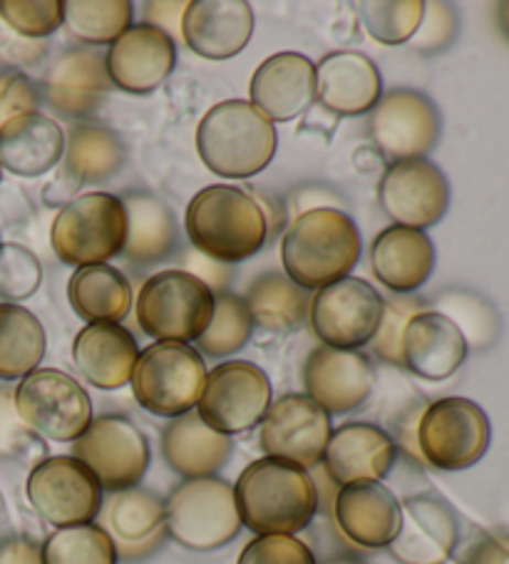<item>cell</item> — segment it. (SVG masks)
Listing matches in <instances>:
<instances>
[{"label": "cell", "instance_id": "obj_1", "mask_svg": "<svg viewBox=\"0 0 509 564\" xmlns=\"http://www.w3.org/2000/svg\"><path fill=\"white\" fill-rule=\"evenodd\" d=\"M237 508L243 528L261 534H299L318 514V482L296 463L263 458L241 470L237 485Z\"/></svg>", "mask_w": 509, "mask_h": 564}, {"label": "cell", "instance_id": "obj_2", "mask_svg": "<svg viewBox=\"0 0 509 564\" xmlns=\"http://www.w3.org/2000/svg\"><path fill=\"white\" fill-rule=\"evenodd\" d=\"M184 227L192 247L219 264L257 257L269 239V224L253 194L234 184H212L194 194Z\"/></svg>", "mask_w": 509, "mask_h": 564}, {"label": "cell", "instance_id": "obj_3", "mask_svg": "<svg viewBox=\"0 0 509 564\" xmlns=\"http://www.w3.org/2000/svg\"><path fill=\"white\" fill-rule=\"evenodd\" d=\"M364 251L358 224L348 212L313 209L286 227L281 241V264L293 284L318 291L346 279Z\"/></svg>", "mask_w": 509, "mask_h": 564}, {"label": "cell", "instance_id": "obj_4", "mask_svg": "<svg viewBox=\"0 0 509 564\" xmlns=\"http://www.w3.org/2000/svg\"><path fill=\"white\" fill-rule=\"evenodd\" d=\"M277 128L249 100L214 105L197 128L202 162L227 180L257 177L277 158Z\"/></svg>", "mask_w": 509, "mask_h": 564}, {"label": "cell", "instance_id": "obj_5", "mask_svg": "<svg viewBox=\"0 0 509 564\" xmlns=\"http://www.w3.org/2000/svg\"><path fill=\"white\" fill-rule=\"evenodd\" d=\"M166 538L184 550L214 552L239 538L241 518L234 485L214 478L184 480L164 500Z\"/></svg>", "mask_w": 509, "mask_h": 564}, {"label": "cell", "instance_id": "obj_6", "mask_svg": "<svg viewBox=\"0 0 509 564\" xmlns=\"http://www.w3.org/2000/svg\"><path fill=\"white\" fill-rule=\"evenodd\" d=\"M207 373L204 358L194 346L154 341L140 351L130 386L134 401L147 413L174 421L199 405Z\"/></svg>", "mask_w": 509, "mask_h": 564}, {"label": "cell", "instance_id": "obj_7", "mask_svg": "<svg viewBox=\"0 0 509 564\" xmlns=\"http://www.w3.org/2000/svg\"><path fill=\"white\" fill-rule=\"evenodd\" d=\"M134 314L154 341H199L214 316V291L189 271L166 269L144 281Z\"/></svg>", "mask_w": 509, "mask_h": 564}, {"label": "cell", "instance_id": "obj_8", "mask_svg": "<svg viewBox=\"0 0 509 564\" xmlns=\"http://www.w3.org/2000/svg\"><path fill=\"white\" fill-rule=\"evenodd\" d=\"M127 239V212L120 197L107 192L80 194L57 212L51 245L71 267L107 264L120 257Z\"/></svg>", "mask_w": 509, "mask_h": 564}, {"label": "cell", "instance_id": "obj_9", "mask_svg": "<svg viewBox=\"0 0 509 564\" xmlns=\"http://www.w3.org/2000/svg\"><path fill=\"white\" fill-rule=\"evenodd\" d=\"M489 441L492 425L483 405L459 395L427 403L415 427L420 460L445 473L473 468L485 458Z\"/></svg>", "mask_w": 509, "mask_h": 564}, {"label": "cell", "instance_id": "obj_10", "mask_svg": "<svg viewBox=\"0 0 509 564\" xmlns=\"http://www.w3.org/2000/svg\"><path fill=\"white\" fill-rule=\"evenodd\" d=\"M15 411L35 435L75 443L93 423V401L73 376L57 368H35L18 388Z\"/></svg>", "mask_w": 509, "mask_h": 564}, {"label": "cell", "instance_id": "obj_11", "mask_svg": "<svg viewBox=\"0 0 509 564\" xmlns=\"http://www.w3.org/2000/svg\"><path fill=\"white\" fill-rule=\"evenodd\" d=\"M383 301L366 279H338L311 296L308 324L323 346L360 351L373 341L383 318Z\"/></svg>", "mask_w": 509, "mask_h": 564}, {"label": "cell", "instance_id": "obj_12", "mask_svg": "<svg viewBox=\"0 0 509 564\" xmlns=\"http://www.w3.org/2000/svg\"><path fill=\"white\" fill-rule=\"evenodd\" d=\"M73 458L95 475L102 490L115 495L142 482L150 468V443L130 417L100 415L73 443Z\"/></svg>", "mask_w": 509, "mask_h": 564}, {"label": "cell", "instance_id": "obj_13", "mask_svg": "<svg viewBox=\"0 0 509 564\" xmlns=\"http://www.w3.org/2000/svg\"><path fill=\"white\" fill-rule=\"evenodd\" d=\"M271 408V381L251 361H227L207 373L197 413L212 431L239 435L261 425Z\"/></svg>", "mask_w": 509, "mask_h": 564}, {"label": "cell", "instance_id": "obj_14", "mask_svg": "<svg viewBox=\"0 0 509 564\" xmlns=\"http://www.w3.org/2000/svg\"><path fill=\"white\" fill-rule=\"evenodd\" d=\"M33 510L53 528L95 522L102 512V488L73 455H55L33 465L25 482Z\"/></svg>", "mask_w": 509, "mask_h": 564}, {"label": "cell", "instance_id": "obj_15", "mask_svg": "<svg viewBox=\"0 0 509 564\" xmlns=\"http://www.w3.org/2000/svg\"><path fill=\"white\" fill-rule=\"evenodd\" d=\"M368 132L376 150L390 164L418 160L435 148L443 132L437 105L425 93L398 87L380 97L370 110Z\"/></svg>", "mask_w": 509, "mask_h": 564}, {"label": "cell", "instance_id": "obj_16", "mask_svg": "<svg viewBox=\"0 0 509 564\" xmlns=\"http://www.w3.org/2000/svg\"><path fill=\"white\" fill-rule=\"evenodd\" d=\"M333 433L331 415L306 393H289L273 401L261 421V451L267 458L318 468Z\"/></svg>", "mask_w": 509, "mask_h": 564}, {"label": "cell", "instance_id": "obj_17", "mask_svg": "<svg viewBox=\"0 0 509 564\" xmlns=\"http://www.w3.org/2000/svg\"><path fill=\"white\" fill-rule=\"evenodd\" d=\"M378 202L398 227L425 231L450 209V182L445 172L425 158L393 162L378 184Z\"/></svg>", "mask_w": 509, "mask_h": 564}, {"label": "cell", "instance_id": "obj_18", "mask_svg": "<svg viewBox=\"0 0 509 564\" xmlns=\"http://www.w3.org/2000/svg\"><path fill=\"white\" fill-rule=\"evenodd\" d=\"M378 383L373 361L360 351L313 348L303 366V386L328 415H346L368 403Z\"/></svg>", "mask_w": 509, "mask_h": 564}, {"label": "cell", "instance_id": "obj_19", "mask_svg": "<svg viewBox=\"0 0 509 564\" xmlns=\"http://www.w3.org/2000/svg\"><path fill=\"white\" fill-rule=\"evenodd\" d=\"M459 542L457 514L437 495L418 492L400 502L398 538L388 544L400 564H445Z\"/></svg>", "mask_w": 509, "mask_h": 564}, {"label": "cell", "instance_id": "obj_20", "mask_svg": "<svg viewBox=\"0 0 509 564\" xmlns=\"http://www.w3.org/2000/svg\"><path fill=\"white\" fill-rule=\"evenodd\" d=\"M112 87L127 95H150L177 65V43L160 28L137 23L117 37L105 53Z\"/></svg>", "mask_w": 509, "mask_h": 564}, {"label": "cell", "instance_id": "obj_21", "mask_svg": "<svg viewBox=\"0 0 509 564\" xmlns=\"http://www.w3.org/2000/svg\"><path fill=\"white\" fill-rule=\"evenodd\" d=\"M110 93L112 80L107 75L105 53H97L95 47H73L61 53L43 77L47 105L73 122L93 118Z\"/></svg>", "mask_w": 509, "mask_h": 564}, {"label": "cell", "instance_id": "obj_22", "mask_svg": "<svg viewBox=\"0 0 509 564\" xmlns=\"http://www.w3.org/2000/svg\"><path fill=\"white\" fill-rule=\"evenodd\" d=\"M398 445L393 435L373 423H346L331 433L323 453V473L336 488L350 482H380L393 470Z\"/></svg>", "mask_w": 509, "mask_h": 564}, {"label": "cell", "instance_id": "obj_23", "mask_svg": "<svg viewBox=\"0 0 509 564\" xmlns=\"http://www.w3.org/2000/svg\"><path fill=\"white\" fill-rule=\"evenodd\" d=\"M249 97L271 122L296 120L316 102V65L293 51L271 55L253 70Z\"/></svg>", "mask_w": 509, "mask_h": 564}, {"label": "cell", "instance_id": "obj_24", "mask_svg": "<svg viewBox=\"0 0 509 564\" xmlns=\"http://www.w3.org/2000/svg\"><path fill=\"white\" fill-rule=\"evenodd\" d=\"M257 18L247 0H192L180 33L192 53L207 61H229L249 45Z\"/></svg>", "mask_w": 509, "mask_h": 564}, {"label": "cell", "instance_id": "obj_25", "mask_svg": "<svg viewBox=\"0 0 509 564\" xmlns=\"http://www.w3.org/2000/svg\"><path fill=\"white\" fill-rule=\"evenodd\" d=\"M383 97V77L368 55L336 51L316 65V102L336 118H360Z\"/></svg>", "mask_w": 509, "mask_h": 564}, {"label": "cell", "instance_id": "obj_26", "mask_svg": "<svg viewBox=\"0 0 509 564\" xmlns=\"http://www.w3.org/2000/svg\"><path fill=\"white\" fill-rule=\"evenodd\" d=\"M336 528L364 550H383L398 538L400 500L383 482H350L333 500Z\"/></svg>", "mask_w": 509, "mask_h": 564}, {"label": "cell", "instance_id": "obj_27", "mask_svg": "<svg viewBox=\"0 0 509 564\" xmlns=\"http://www.w3.org/2000/svg\"><path fill=\"white\" fill-rule=\"evenodd\" d=\"M373 276L393 296H413L435 271V245L425 231L390 224L370 245Z\"/></svg>", "mask_w": 509, "mask_h": 564}, {"label": "cell", "instance_id": "obj_28", "mask_svg": "<svg viewBox=\"0 0 509 564\" xmlns=\"http://www.w3.org/2000/svg\"><path fill=\"white\" fill-rule=\"evenodd\" d=\"M467 341L459 328L437 311H423L410 318L403 334V371L425 381H445L467 361Z\"/></svg>", "mask_w": 509, "mask_h": 564}, {"label": "cell", "instance_id": "obj_29", "mask_svg": "<svg viewBox=\"0 0 509 564\" xmlns=\"http://www.w3.org/2000/svg\"><path fill=\"white\" fill-rule=\"evenodd\" d=\"M140 346L122 324H87L73 341V364L100 391H120L130 383Z\"/></svg>", "mask_w": 509, "mask_h": 564}, {"label": "cell", "instance_id": "obj_30", "mask_svg": "<svg viewBox=\"0 0 509 564\" xmlns=\"http://www.w3.org/2000/svg\"><path fill=\"white\" fill-rule=\"evenodd\" d=\"M105 522L117 554L127 562L150 557L166 540L164 500L156 492L140 488V485L112 495Z\"/></svg>", "mask_w": 509, "mask_h": 564}, {"label": "cell", "instance_id": "obj_31", "mask_svg": "<svg viewBox=\"0 0 509 564\" xmlns=\"http://www.w3.org/2000/svg\"><path fill=\"white\" fill-rule=\"evenodd\" d=\"M234 443L202 421L197 411L184 413L164 427L162 455L184 480L214 478L229 463Z\"/></svg>", "mask_w": 509, "mask_h": 564}, {"label": "cell", "instance_id": "obj_32", "mask_svg": "<svg viewBox=\"0 0 509 564\" xmlns=\"http://www.w3.org/2000/svg\"><path fill=\"white\" fill-rule=\"evenodd\" d=\"M65 152V132L41 112L21 115L0 128V167L15 177H41Z\"/></svg>", "mask_w": 509, "mask_h": 564}, {"label": "cell", "instance_id": "obj_33", "mask_svg": "<svg viewBox=\"0 0 509 564\" xmlns=\"http://www.w3.org/2000/svg\"><path fill=\"white\" fill-rule=\"evenodd\" d=\"M127 212V239L122 254L132 267L160 264L177 249V219L164 202L147 192H130L122 199Z\"/></svg>", "mask_w": 509, "mask_h": 564}, {"label": "cell", "instance_id": "obj_34", "mask_svg": "<svg viewBox=\"0 0 509 564\" xmlns=\"http://www.w3.org/2000/svg\"><path fill=\"white\" fill-rule=\"evenodd\" d=\"M67 301L87 324H120L132 308V286L110 264L80 267L67 281Z\"/></svg>", "mask_w": 509, "mask_h": 564}, {"label": "cell", "instance_id": "obj_35", "mask_svg": "<svg viewBox=\"0 0 509 564\" xmlns=\"http://www.w3.org/2000/svg\"><path fill=\"white\" fill-rule=\"evenodd\" d=\"M127 150L120 134L93 122H77L67 132L63 174L75 184H102L120 174Z\"/></svg>", "mask_w": 509, "mask_h": 564}, {"label": "cell", "instance_id": "obj_36", "mask_svg": "<svg viewBox=\"0 0 509 564\" xmlns=\"http://www.w3.org/2000/svg\"><path fill=\"white\" fill-rule=\"evenodd\" d=\"M253 326L269 334H291L308 318V291L293 284L283 271H261L247 289Z\"/></svg>", "mask_w": 509, "mask_h": 564}, {"label": "cell", "instance_id": "obj_37", "mask_svg": "<svg viewBox=\"0 0 509 564\" xmlns=\"http://www.w3.org/2000/svg\"><path fill=\"white\" fill-rule=\"evenodd\" d=\"M45 328L33 311L0 301V381H23L41 368Z\"/></svg>", "mask_w": 509, "mask_h": 564}, {"label": "cell", "instance_id": "obj_38", "mask_svg": "<svg viewBox=\"0 0 509 564\" xmlns=\"http://www.w3.org/2000/svg\"><path fill=\"white\" fill-rule=\"evenodd\" d=\"M130 0H65L63 25L87 45H112L132 28Z\"/></svg>", "mask_w": 509, "mask_h": 564}, {"label": "cell", "instance_id": "obj_39", "mask_svg": "<svg viewBox=\"0 0 509 564\" xmlns=\"http://www.w3.org/2000/svg\"><path fill=\"white\" fill-rule=\"evenodd\" d=\"M43 564H117L115 542L102 524H71L57 528L41 544Z\"/></svg>", "mask_w": 509, "mask_h": 564}, {"label": "cell", "instance_id": "obj_40", "mask_svg": "<svg viewBox=\"0 0 509 564\" xmlns=\"http://www.w3.org/2000/svg\"><path fill=\"white\" fill-rule=\"evenodd\" d=\"M253 318L243 296L231 291L214 294V316L197 341V351L209 358H227L251 341Z\"/></svg>", "mask_w": 509, "mask_h": 564}, {"label": "cell", "instance_id": "obj_41", "mask_svg": "<svg viewBox=\"0 0 509 564\" xmlns=\"http://www.w3.org/2000/svg\"><path fill=\"white\" fill-rule=\"evenodd\" d=\"M430 311L447 316L459 328L467 348L485 351L499 336V316L495 306L485 296L465 289H447L435 299Z\"/></svg>", "mask_w": 509, "mask_h": 564}, {"label": "cell", "instance_id": "obj_42", "mask_svg": "<svg viewBox=\"0 0 509 564\" xmlns=\"http://www.w3.org/2000/svg\"><path fill=\"white\" fill-rule=\"evenodd\" d=\"M358 18L366 33L380 45H405L413 41L423 21V0H373L358 3Z\"/></svg>", "mask_w": 509, "mask_h": 564}, {"label": "cell", "instance_id": "obj_43", "mask_svg": "<svg viewBox=\"0 0 509 564\" xmlns=\"http://www.w3.org/2000/svg\"><path fill=\"white\" fill-rule=\"evenodd\" d=\"M423 311H427V306L415 294L413 296L390 294V299L383 301V318H380V326L376 330L373 341H370V351H373L378 361L403 371L405 326L410 324V318L423 314Z\"/></svg>", "mask_w": 509, "mask_h": 564}, {"label": "cell", "instance_id": "obj_44", "mask_svg": "<svg viewBox=\"0 0 509 564\" xmlns=\"http://www.w3.org/2000/svg\"><path fill=\"white\" fill-rule=\"evenodd\" d=\"M43 284V264L23 245H0V299L6 304L31 299Z\"/></svg>", "mask_w": 509, "mask_h": 564}, {"label": "cell", "instance_id": "obj_45", "mask_svg": "<svg viewBox=\"0 0 509 564\" xmlns=\"http://www.w3.org/2000/svg\"><path fill=\"white\" fill-rule=\"evenodd\" d=\"M0 21L21 37L43 41L63 25V0H0Z\"/></svg>", "mask_w": 509, "mask_h": 564}, {"label": "cell", "instance_id": "obj_46", "mask_svg": "<svg viewBox=\"0 0 509 564\" xmlns=\"http://www.w3.org/2000/svg\"><path fill=\"white\" fill-rule=\"evenodd\" d=\"M45 455L41 435H35L15 411L13 388L0 386V458L28 460Z\"/></svg>", "mask_w": 509, "mask_h": 564}, {"label": "cell", "instance_id": "obj_47", "mask_svg": "<svg viewBox=\"0 0 509 564\" xmlns=\"http://www.w3.org/2000/svg\"><path fill=\"white\" fill-rule=\"evenodd\" d=\"M237 564H318V560L296 534H261L241 550Z\"/></svg>", "mask_w": 509, "mask_h": 564}, {"label": "cell", "instance_id": "obj_48", "mask_svg": "<svg viewBox=\"0 0 509 564\" xmlns=\"http://www.w3.org/2000/svg\"><path fill=\"white\" fill-rule=\"evenodd\" d=\"M457 13L450 3H425L423 21H420L418 33L410 41V47L420 55H437L447 51L453 41L457 37Z\"/></svg>", "mask_w": 509, "mask_h": 564}, {"label": "cell", "instance_id": "obj_49", "mask_svg": "<svg viewBox=\"0 0 509 564\" xmlns=\"http://www.w3.org/2000/svg\"><path fill=\"white\" fill-rule=\"evenodd\" d=\"M41 93L21 70H0V128L21 115L37 112Z\"/></svg>", "mask_w": 509, "mask_h": 564}, {"label": "cell", "instance_id": "obj_50", "mask_svg": "<svg viewBox=\"0 0 509 564\" xmlns=\"http://www.w3.org/2000/svg\"><path fill=\"white\" fill-rule=\"evenodd\" d=\"M457 564H509V534H477L459 552Z\"/></svg>", "mask_w": 509, "mask_h": 564}, {"label": "cell", "instance_id": "obj_51", "mask_svg": "<svg viewBox=\"0 0 509 564\" xmlns=\"http://www.w3.org/2000/svg\"><path fill=\"white\" fill-rule=\"evenodd\" d=\"M184 264H187V269L184 271H189L192 276H197L202 284H207L214 291V294L227 291L229 281H231V271L227 264H219V261L204 257V254H199V251H192V254H187Z\"/></svg>", "mask_w": 509, "mask_h": 564}, {"label": "cell", "instance_id": "obj_52", "mask_svg": "<svg viewBox=\"0 0 509 564\" xmlns=\"http://www.w3.org/2000/svg\"><path fill=\"white\" fill-rule=\"evenodd\" d=\"M313 209H340L346 212V202L338 197L336 192L326 187H301L291 194V207L293 219L301 217V214L313 212Z\"/></svg>", "mask_w": 509, "mask_h": 564}, {"label": "cell", "instance_id": "obj_53", "mask_svg": "<svg viewBox=\"0 0 509 564\" xmlns=\"http://www.w3.org/2000/svg\"><path fill=\"white\" fill-rule=\"evenodd\" d=\"M0 564H43L41 544L25 534L0 540Z\"/></svg>", "mask_w": 509, "mask_h": 564}, {"label": "cell", "instance_id": "obj_54", "mask_svg": "<svg viewBox=\"0 0 509 564\" xmlns=\"http://www.w3.org/2000/svg\"><path fill=\"white\" fill-rule=\"evenodd\" d=\"M187 3H147V15H150V25L160 28L166 35H177L182 25V15Z\"/></svg>", "mask_w": 509, "mask_h": 564}, {"label": "cell", "instance_id": "obj_55", "mask_svg": "<svg viewBox=\"0 0 509 564\" xmlns=\"http://www.w3.org/2000/svg\"><path fill=\"white\" fill-rule=\"evenodd\" d=\"M497 25H499V31H502V35L509 41V0H507V3L497 6Z\"/></svg>", "mask_w": 509, "mask_h": 564}, {"label": "cell", "instance_id": "obj_56", "mask_svg": "<svg viewBox=\"0 0 509 564\" xmlns=\"http://www.w3.org/2000/svg\"><path fill=\"white\" fill-rule=\"evenodd\" d=\"M321 564H364L358 557H350V554H336V557H328Z\"/></svg>", "mask_w": 509, "mask_h": 564}, {"label": "cell", "instance_id": "obj_57", "mask_svg": "<svg viewBox=\"0 0 509 564\" xmlns=\"http://www.w3.org/2000/svg\"><path fill=\"white\" fill-rule=\"evenodd\" d=\"M0 177H3V167H0Z\"/></svg>", "mask_w": 509, "mask_h": 564}, {"label": "cell", "instance_id": "obj_58", "mask_svg": "<svg viewBox=\"0 0 509 564\" xmlns=\"http://www.w3.org/2000/svg\"><path fill=\"white\" fill-rule=\"evenodd\" d=\"M0 245H3V241H0Z\"/></svg>", "mask_w": 509, "mask_h": 564}]
</instances>
